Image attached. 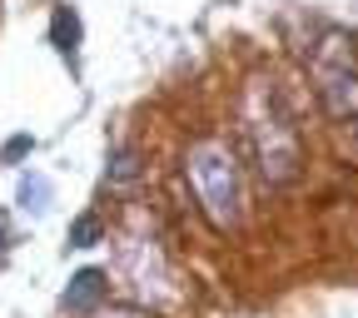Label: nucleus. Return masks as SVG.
Masks as SVG:
<instances>
[{
    "mask_svg": "<svg viewBox=\"0 0 358 318\" xmlns=\"http://www.w3.org/2000/svg\"><path fill=\"white\" fill-rule=\"evenodd\" d=\"M30 145H35V140H30V134H15V140L6 145V164H15V159H20V154H25Z\"/></svg>",
    "mask_w": 358,
    "mask_h": 318,
    "instance_id": "1a4fd4ad",
    "label": "nucleus"
},
{
    "mask_svg": "<svg viewBox=\"0 0 358 318\" xmlns=\"http://www.w3.org/2000/svg\"><path fill=\"white\" fill-rule=\"evenodd\" d=\"M50 40H55L60 55H75V50H80L85 25H80V15H75L70 6H55V15H50Z\"/></svg>",
    "mask_w": 358,
    "mask_h": 318,
    "instance_id": "423d86ee",
    "label": "nucleus"
},
{
    "mask_svg": "<svg viewBox=\"0 0 358 318\" xmlns=\"http://www.w3.org/2000/svg\"><path fill=\"white\" fill-rule=\"evenodd\" d=\"M95 234H100V224H95V219H75L70 244H75V249H85V244H95Z\"/></svg>",
    "mask_w": 358,
    "mask_h": 318,
    "instance_id": "6e6552de",
    "label": "nucleus"
},
{
    "mask_svg": "<svg viewBox=\"0 0 358 318\" xmlns=\"http://www.w3.org/2000/svg\"><path fill=\"white\" fill-rule=\"evenodd\" d=\"M15 204H20L25 214H35V219H40L45 209L55 204V185H50V179H45V174H35V169H30V174H20V189H15Z\"/></svg>",
    "mask_w": 358,
    "mask_h": 318,
    "instance_id": "39448f33",
    "label": "nucleus"
},
{
    "mask_svg": "<svg viewBox=\"0 0 358 318\" xmlns=\"http://www.w3.org/2000/svg\"><path fill=\"white\" fill-rule=\"evenodd\" d=\"M134 174H140V164H134V150H115V154H110V179H115V185H129Z\"/></svg>",
    "mask_w": 358,
    "mask_h": 318,
    "instance_id": "0eeeda50",
    "label": "nucleus"
},
{
    "mask_svg": "<svg viewBox=\"0 0 358 318\" xmlns=\"http://www.w3.org/2000/svg\"><path fill=\"white\" fill-rule=\"evenodd\" d=\"M185 174H189V185H194V194H199L214 229H234L239 214H244V189H239V164H234L229 145H219V140L189 145Z\"/></svg>",
    "mask_w": 358,
    "mask_h": 318,
    "instance_id": "f257e3e1",
    "label": "nucleus"
},
{
    "mask_svg": "<svg viewBox=\"0 0 358 318\" xmlns=\"http://www.w3.org/2000/svg\"><path fill=\"white\" fill-rule=\"evenodd\" d=\"M249 129H254L259 169H264L268 185L294 179V169H299V140H294L284 110L274 105V89H268L264 80H254V89H249Z\"/></svg>",
    "mask_w": 358,
    "mask_h": 318,
    "instance_id": "f03ea898",
    "label": "nucleus"
},
{
    "mask_svg": "<svg viewBox=\"0 0 358 318\" xmlns=\"http://www.w3.org/2000/svg\"><path fill=\"white\" fill-rule=\"evenodd\" d=\"M110 298V284H105V268H80V274L70 279L65 289V313H95L100 303Z\"/></svg>",
    "mask_w": 358,
    "mask_h": 318,
    "instance_id": "20e7f679",
    "label": "nucleus"
},
{
    "mask_svg": "<svg viewBox=\"0 0 358 318\" xmlns=\"http://www.w3.org/2000/svg\"><path fill=\"white\" fill-rule=\"evenodd\" d=\"M319 95H324V110L334 120L358 115V75H348L343 65L338 70H319Z\"/></svg>",
    "mask_w": 358,
    "mask_h": 318,
    "instance_id": "7ed1b4c3",
    "label": "nucleus"
},
{
    "mask_svg": "<svg viewBox=\"0 0 358 318\" xmlns=\"http://www.w3.org/2000/svg\"><path fill=\"white\" fill-rule=\"evenodd\" d=\"M105 318H134V313H105Z\"/></svg>",
    "mask_w": 358,
    "mask_h": 318,
    "instance_id": "9d476101",
    "label": "nucleus"
}]
</instances>
